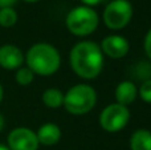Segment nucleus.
Here are the masks:
<instances>
[{
  "label": "nucleus",
  "instance_id": "nucleus-1",
  "mask_svg": "<svg viewBox=\"0 0 151 150\" xmlns=\"http://www.w3.org/2000/svg\"><path fill=\"white\" fill-rule=\"evenodd\" d=\"M69 63L78 77L93 80L97 79L104 69V53L97 43L83 40L72 48Z\"/></svg>",
  "mask_w": 151,
  "mask_h": 150
},
{
  "label": "nucleus",
  "instance_id": "nucleus-2",
  "mask_svg": "<svg viewBox=\"0 0 151 150\" xmlns=\"http://www.w3.org/2000/svg\"><path fill=\"white\" fill-rule=\"evenodd\" d=\"M27 66L39 76H52L60 69L61 56L56 47L48 43H37L25 55Z\"/></svg>",
  "mask_w": 151,
  "mask_h": 150
},
{
  "label": "nucleus",
  "instance_id": "nucleus-3",
  "mask_svg": "<svg viewBox=\"0 0 151 150\" xmlns=\"http://www.w3.org/2000/svg\"><path fill=\"white\" fill-rule=\"evenodd\" d=\"M97 92L88 84H76L64 93V108L73 116L86 114L96 106Z\"/></svg>",
  "mask_w": 151,
  "mask_h": 150
},
{
  "label": "nucleus",
  "instance_id": "nucleus-4",
  "mask_svg": "<svg viewBox=\"0 0 151 150\" xmlns=\"http://www.w3.org/2000/svg\"><path fill=\"white\" fill-rule=\"evenodd\" d=\"M99 16L91 7L78 5L72 8L65 19V25L72 35L85 37L94 33L98 28Z\"/></svg>",
  "mask_w": 151,
  "mask_h": 150
},
{
  "label": "nucleus",
  "instance_id": "nucleus-5",
  "mask_svg": "<svg viewBox=\"0 0 151 150\" xmlns=\"http://www.w3.org/2000/svg\"><path fill=\"white\" fill-rule=\"evenodd\" d=\"M133 4L129 0H111L104 9L105 25L113 31L125 28L133 17Z\"/></svg>",
  "mask_w": 151,
  "mask_h": 150
},
{
  "label": "nucleus",
  "instance_id": "nucleus-6",
  "mask_svg": "<svg viewBox=\"0 0 151 150\" xmlns=\"http://www.w3.org/2000/svg\"><path fill=\"white\" fill-rule=\"evenodd\" d=\"M130 120V110L121 104H109L99 114V125L107 133H118L125 129Z\"/></svg>",
  "mask_w": 151,
  "mask_h": 150
},
{
  "label": "nucleus",
  "instance_id": "nucleus-7",
  "mask_svg": "<svg viewBox=\"0 0 151 150\" xmlns=\"http://www.w3.org/2000/svg\"><path fill=\"white\" fill-rule=\"evenodd\" d=\"M9 150H39V140L36 132L25 126L15 128L7 138Z\"/></svg>",
  "mask_w": 151,
  "mask_h": 150
},
{
  "label": "nucleus",
  "instance_id": "nucleus-8",
  "mask_svg": "<svg viewBox=\"0 0 151 150\" xmlns=\"http://www.w3.org/2000/svg\"><path fill=\"white\" fill-rule=\"evenodd\" d=\"M99 48L104 56L106 55L107 57L111 58H122L130 50V44L127 39L121 35H109L102 40Z\"/></svg>",
  "mask_w": 151,
  "mask_h": 150
},
{
  "label": "nucleus",
  "instance_id": "nucleus-9",
  "mask_svg": "<svg viewBox=\"0 0 151 150\" xmlns=\"http://www.w3.org/2000/svg\"><path fill=\"white\" fill-rule=\"evenodd\" d=\"M25 61L23 50L12 44H4L0 47V66L7 71H17Z\"/></svg>",
  "mask_w": 151,
  "mask_h": 150
},
{
  "label": "nucleus",
  "instance_id": "nucleus-10",
  "mask_svg": "<svg viewBox=\"0 0 151 150\" xmlns=\"http://www.w3.org/2000/svg\"><path fill=\"white\" fill-rule=\"evenodd\" d=\"M37 140L40 145L53 146L61 140V129L57 124L53 122H45L39 128L36 133Z\"/></svg>",
  "mask_w": 151,
  "mask_h": 150
},
{
  "label": "nucleus",
  "instance_id": "nucleus-11",
  "mask_svg": "<svg viewBox=\"0 0 151 150\" xmlns=\"http://www.w3.org/2000/svg\"><path fill=\"white\" fill-rule=\"evenodd\" d=\"M115 100L117 104L121 105H130L138 97V89H137L135 84L130 80H125V81H121L119 84L115 88Z\"/></svg>",
  "mask_w": 151,
  "mask_h": 150
},
{
  "label": "nucleus",
  "instance_id": "nucleus-12",
  "mask_svg": "<svg viewBox=\"0 0 151 150\" xmlns=\"http://www.w3.org/2000/svg\"><path fill=\"white\" fill-rule=\"evenodd\" d=\"M130 150H151V132L138 129L130 137Z\"/></svg>",
  "mask_w": 151,
  "mask_h": 150
},
{
  "label": "nucleus",
  "instance_id": "nucleus-13",
  "mask_svg": "<svg viewBox=\"0 0 151 150\" xmlns=\"http://www.w3.org/2000/svg\"><path fill=\"white\" fill-rule=\"evenodd\" d=\"M42 104L49 109H57L64 105V93L57 88H48L42 93Z\"/></svg>",
  "mask_w": 151,
  "mask_h": 150
},
{
  "label": "nucleus",
  "instance_id": "nucleus-14",
  "mask_svg": "<svg viewBox=\"0 0 151 150\" xmlns=\"http://www.w3.org/2000/svg\"><path fill=\"white\" fill-rule=\"evenodd\" d=\"M17 12L13 9V7L0 8V27L3 28H11L17 23Z\"/></svg>",
  "mask_w": 151,
  "mask_h": 150
},
{
  "label": "nucleus",
  "instance_id": "nucleus-15",
  "mask_svg": "<svg viewBox=\"0 0 151 150\" xmlns=\"http://www.w3.org/2000/svg\"><path fill=\"white\" fill-rule=\"evenodd\" d=\"M15 80L19 85H21V87H28V85H31L32 82H33L35 73L28 68V66H20V68L16 71Z\"/></svg>",
  "mask_w": 151,
  "mask_h": 150
},
{
  "label": "nucleus",
  "instance_id": "nucleus-16",
  "mask_svg": "<svg viewBox=\"0 0 151 150\" xmlns=\"http://www.w3.org/2000/svg\"><path fill=\"white\" fill-rule=\"evenodd\" d=\"M138 96L141 97L142 101L147 104H151V79L145 80L142 85L138 89Z\"/></svg>",
  "mask_w": 151,
  "mask_h": 150
},
{
  "label": "nucleus",
  "instance_id": "nucleus-17",
  "mask_svg": "<svg viewBox=\"0 0 151 150\" xmlns=\"http://www.w3.org/2000/svg\"><path fill=\"white\" fill-rule=\"evenodd\" d=\"M143 48L145 52H146L147 57L151 60V28L147 31L146 36H145V41H143Z\"/></svg>",
  "mask_w": 151,
  "mask_h": 150
},
{
  "label": "nucleus",
  "instance_id": "nucleus-18",
  "mask_svg": "<svg viewBox=\"0 0 151 150\" xmlns=\"http://www.w3.org/2000/svg\"><path fill=\"white\" fill-rule=\"evenodd\" d=\"M82 3V5H86V7H91L93 8L94 5H98L99 3H102V0H80Z\"/></svg>",
  "mask_w": 151,
  "mask_h": 150
},
{
  "label": "nucleus",
  "instance_id": "nucleus-19",
  "mask_svg": "<svg viewBox=\"0 0 151 150\" xmlns=\"http://www.w3.org/2000/svg\"><path fill=\"white\" fill-rule=\"evenodd\" d=\"M17 0H0V8H7V7H13Z\"/></svg>",
  "mask_w": 151,
  "mask_h": 150
},
{
  "label": "nucleus",
  "instance_id": "nucleus-20",
  "mask_svg": "<svg viewBox=\"0 0 151 150\" xmlns=\"http://www.w3.org/2000/svg\"><path fill=\"white\" fill-rule=\"evenodd\" d=\"M5 126V120H4V116H3L1 113H0V132H1L3 129H4Z\"/></svg>",
  "mask_w": 151,
  "mask_h": 150
},
{
  "label": "nucleus",
  "instance_id": "nucleus-21",
  "mask_svg": "<svg viewBox=\"0 0 151 150\" xmlns=\"http://www.w3.org/2000/svg\"><path fill=\"white\" fill-rule=\"evenodd\" d=\"M3 97H4V89H3V85L0 84V104L3 101Z\"/></svg>",
  "mask_w": 151,
  "mask_h": 150
},
{
  "label": "nucleus",
  "instance_id": "nucleus-22",
  "mask_svg": "<svg viewBox=\"0 0 151 150\" xmlns=\"http://www.w3.org/2000/svg\"><path fill=\"white\" fill-rule=\"evenodd\" d=\"M0 150H9V149H8V146L1 145V144H0Z\"/></svg>",
  "mask_w": 151,
  "mask_h": 150
},
{
  "label": "nucleus",
  "instance_id": "nucleus-23",
  "mask_svg": "<svg viewBox=\"0 0 151 150\" xmlns=\"http://www.w3.org/2000/svg\"><path fill=\"white\" fill-rule=\"evenodd\" d=\"M25 3H37V1H40V0H24Z\"/></svg>",
  "mask_w": 151,
  "mask_h": 150
}]
</instances>
